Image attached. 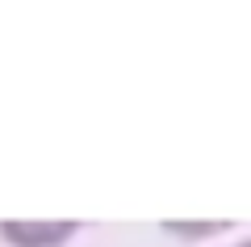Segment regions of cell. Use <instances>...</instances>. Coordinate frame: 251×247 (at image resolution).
<instances>
[{
	"label": "cell",
	"mask_w": 251,
	"mask_h": 247,
	"mask_svg": "<svg viewBox=\"0 0 251 247\" xmlns=\"http://www.w3.org/2000/svg\"><path fill=\"white\" fill-rule=\"evenodd\" d=\"M0 235L13 239V247H63V239L75 235V222H0Z\"/></svg>",
	"instance_id": "obj_1"
},
{
	"label": "cell",
	"mask_w": 251,
	"mask_h": 247,
	"mask_svg": "<svg viewBox=\"0 0 251 247\" xmlns=\"http://www.w3.org/2000/svg\"><path fill=\"white\" fill-rule=\"evenodd\" d=\"M230 247H251V239H243V243H230Z\"/></svg>",
	"instance_id": "obj_2"
}]
</instances>
